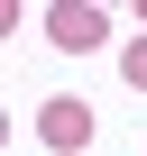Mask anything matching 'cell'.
<instances>
[{
	"label": "cell",
	"instance_id": "obj_5",
	"mask_svg": "<svg viewBox=\"0 0 147 156\" xmlns=\"http://www.w3.org/2000/svg\"><path fill=\"white\" fill-rule=\"evenodd\" d=\"M0 138H9V119H0Z\"/></svg>",
	"mask_w": 147,
	"mask_h": 156
},
{
	"label": "cell",
	"instance_id": "obj_3",
	"mask_svg": "<svg viewBox=\"0 0 147 156\" xmlns=\"http://www.w3.org/2000/svg\"><path fill=\"white\" fill-rule=\"evenodd\" d=\"M120 73H129V83L147 92V37H138V46H120Z\"/></svg>",
	"mask_w": 147,
	"mask_h": 156
},
{
	"label": "cell",
	"instance_id": "obj_2",
	"mask_svg": "<svg viewBox=\"0 0 147 156\" xmlns=\"http://www.w3.org/2000/svg\"><path fill=\"white\" fill-rule=\"evenodd\" d=\"M101 28H110L101 9H46V37H55L64 55H83V46H101Z\"/></svg>",
	"mask_w": 147,
	"mask_h": 156
},
{
	"label": "cell",
	"instance_id": "obj_4",
	"mask_svg": "<svg viewBox=\"0 0 147 156\" xmlns=\"http://www.w3.org/2000/svg\"><path fill=\"white\" fill-rule=\"evenodd\" d=\"M9 28H19V9H9V0H0V37H9Z\"/></svg>",
	"mask_w": 147,
	"mask_h": 156
},
{
	"label": "cell",
	"instance_id": "obj_1",
	"mask_svg": "<svg viewBox=\"0 0 147 156\" xmlns=\"http://www.w3.org/2000/svg\"><path fill=\"white\" fill-rule=\"evenodd\" d=\"M46 147H55V156L92 147V101H46Z\"/></svg>",
	"mask_w": 147,
	"mask_h": 156
}]
</instances>
